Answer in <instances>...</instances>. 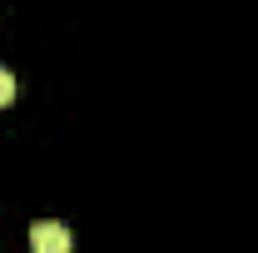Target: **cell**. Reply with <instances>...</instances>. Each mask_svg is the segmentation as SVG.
I'll return each instance as SVG.
<instances>
[{
  "label": "cell",
  "instance_id": "2",
  "mask_svg": "<svg viewBox=\"0 0 258 253\" xmlns=\"http://www.w3.org/2000/svg\"><path fill=\"white\" fill-rule=\"evenodd\" d=\"M15 99V75H10V65H0V109Z\"/></svg>",
  "mask_w": 258,
  "mask_h": 253
},
{
  "label": "cell",
  "instance_id": "1",
  "mask_svg": "<svg viewBox=\"0 0 258 253\" xmlns=\"http://www.w3.org/2000/svg\"><path fill=\"white\" fill-rule=\"evenodd\" d=\"M70 228L64 223H55V219H40V223H30V253H70Z\"/></svg>",
  "mask_w": 258,
  "mask_h": 253
}]
</instances>
